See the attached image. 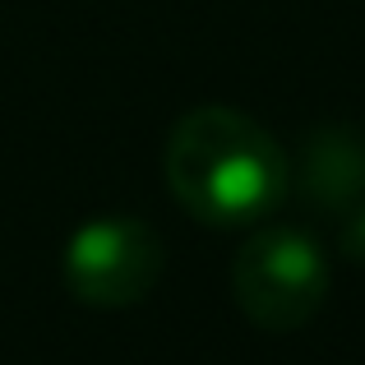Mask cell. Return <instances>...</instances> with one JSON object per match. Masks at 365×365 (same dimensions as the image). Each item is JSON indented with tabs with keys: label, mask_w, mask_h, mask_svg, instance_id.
Returning <instances> with one entry per match:
<instances>
[{
	"label": "cell",
	"mask_w": 365,
	"mask_h": 365,
	"mask_svg": "<svg viewBox=\"0 0 365 365\" xmlns=\"http://www.w3.org/2000/svg\"><path fill=\"white\" fill-rule=\"evenodd\" d=\"M167 190L195 222L255 227L282 208L292 158L255 116L236 107H195L171 125Z\"/></svg>",
	"instance_id": "1"
},
{
	"label": "cell",
	"mask_w": 365,
	"mask_h": 365,
	"mask_svg": "<svg viewBox=\"0 0 365 365\" xmlns=\"http://www.w3.org/2000/svg\"><path fill=\"white\" fill-rule=\"evenodd\" d=\"M232 292L264 333H296L329 301V259L301 227H259L236 250Z\"/></svg>",
	"instance_id": "2"
},
{
	"label": "cell",
	"mask_w": 365,
	"mask_h": 365,
	"mask_svg": "<svg viewBox=\"0 0 365 365\" xmlns=\"http://www.w3.org/2000/svg\"><path fill=\"white\" fill-rule=\"evenodd\" d=\"M167 268V245L148 222L130 213H107L83 222L61 259L65 287L93 310H130L148 301Z\"/></svg>",
	"instance_id": "3"
},
{
	"label": "cell",
	"mask_w": 365,
	"mask_h": 365,
	"mask_svg": "<svg viewBox=\"0 0 365 365\" xmlns=\"http://www.w3.org/2000/svg\"><path fill=\"white\" fill-rule=\"evenodd\" d=\"M292 180L314 208L351 213L365 204V134L347 125H319L301 139Z\"/></svg>",
	"instance_id": "4"
},
{
	"label": "cell",
	"mask_w": 365,
	"mask_h": 365,
	"mask_svg": "<svg viewBox=\"0 0 365 365\" xmlns=\"http://www.w3.org/2000/svg\"><path fill=\"white\" fill-rule=\"evenodd\" d=\"M338 245H342V255H347V259L365 264V204H361V208H351V213H342Z\"/></svg>",
	"instance_id": "5"
}]
</instances>
